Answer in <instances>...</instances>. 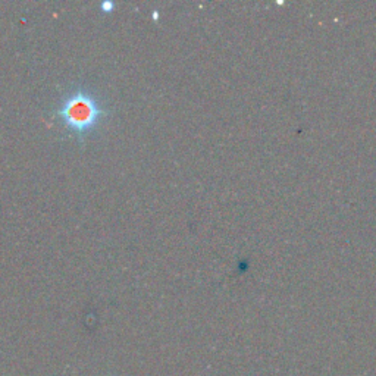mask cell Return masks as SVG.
Returning a JSON list of instances; mask_svg holds the SVG:
<instances>
[{
  "label": "cell",
  "instance_id": "1",
  "mask_svg": "<svg viewBox=\"0 0 376 376\" xmlns=\"http://www.w3.org/2000/svg\"><path fill=\"white\" fill-rule=\"evenodd\" d=\"M102 114L103 110L100 105L97 103L96 97L86 91L73 93L59 109V115L66 123V127L73 128V131L80 135L91 131V128L96 127L97 121L100 119Z\"/></svg>",
  "mask_w": 376,
  "mask_h": 376
}]
</instances>
